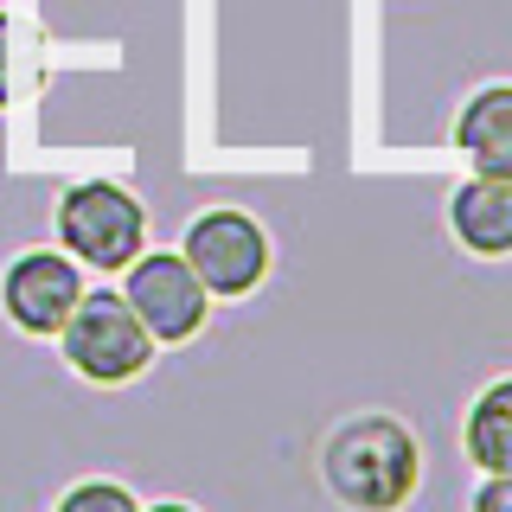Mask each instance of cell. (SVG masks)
<instances>
[{
	"label": "cell",
	"instance_id": "1",
	"mask_svg": "<svg viewBox=\"0 0 512 512\" xmlns=\"http://www.w3.org/2000/svg\"><path fill=\"white\" fill-rule=\"evenodd\" d=\"M320 474H327L333 500L352 512H397L416 493L423 455L397 416H352L320 448Z\"/></svg>",
	"mask_w": 512,
	"mask_h": 512
},
{
	"label": "cell",
	"instance_id": "2",
	"mask_svg": "<svg viewBox=\"0 0 512 512\" xmlns=\"http://www.w3.org/2000/svg\"><path fill=\"white\" fill-rule=\"evenodd\" d=\"M58 340H64V359L96 384H122V378L148 372V359H154V333L141 327L135 308H128L122 295H109V288H96V295L77 301L71 320L58 327Z\"/></svg>",
	"mask_w": 512,
	"mask_h": 512
},
{
	"label": "cell",
	"instance_id": "3",
	"mask_svg": "<svg viewBox=\"0 0 512 512\" xmlns=\"http://www.w3.org/2000/svg\"><path fill=\"white\" fill-rule=\"evenodd\" d=\"M58 237L71 256H84L90 269H128L148 237V212L109 180H84L64 192L58 205Z\"/></svg>",
	"mask_w": 512,
	"mask_h": 512
},
{
	"label": "cell",
	"instance_id": "4",
	"mask_svg": "<svg viewBox=\"0 0 512 512\" xmlns=\"http://www.w3.org/2000/svg\"><path fill=\"white\" fill-rule=\"evenodd\" d=\"M180 256L205 282V295H250L269 269V237L244 212H205V218H192Z\"/></svg>",
	"mask_w": 512,
	"mask_h": 512
},
{
	"label": "cell",
	"instance_id": "5",
	"mask_svg": "<svg viewBox=\"0 0 512 512\" xmlns=\"http://www.w3.org/2000/svg\"><path fill=\"white\" fill-rule=\"evenodd\" d=\"M122 301L135 308V320L154 333V340H192V333L205 327V282L192 276V263L186 256H167V250H154V256H135L128 263V288H122Z\"/></svg>",
	"mask_w": 512,
	"mask_h": 512
},
{
	"label": "cell",
	"instance_id": "6",
	"mask_svg": "<svg viewBox=\"0 0 512 512\" xmlns=\"http://www.w3.org/2000/svg\"><path fill=\"white\" fill-rule=\"evenodd\" d=\"M0 301H7V314H13L20 333H58L64 320H71V308L84 301V282H77L71 256L26 250L20 263L7 269V282H0Z\"/></svg>",
	"mask_w": 512,
	"mask_h": 512
},
{
	"label": "cell",
	"instance_id": "7",
	"mask_svg": "<svg viewBox=\"0 0 512 512\" xmlns=\"http://www.w3.org/2000/svg\"><path fill=\"white\" fill-rule=\"evenodd\" d=\"M448 231L474 256H512V180L474 173V180L448 199Z\"/></svg>",
	"mask_w": 512,
	"mask_h": 512
},
{
	"label": "cell",
	"instance_id": "8",
	"mask_svg": "<svg viewBox=\"0 0 512 512\" xmlns=\"http://www.w3.org/2000/svg\"><path fill=\"white\" fill-rule=\"evenodd\" d=\"M455 141L474 160V173L512 180V84H487L474 103H461Z\"/></svg>",
	"mask_w": 512,
	"mask_h": 512
},
{
	"label": "cell",
	"instance_id": "9",
	"mask_svg": "<svg viewBox=\"0 0 512 512\" xmlns=\"http://www.w3.org/2000/svg\"><path fill=\"white\" fill-rule=\"evenodd\" d=\"M468 461L474 468H487V474H512V378L500 384H487V391L474 397V410H468Z\"/></svg>",
	"mask_w": 512,
	"mask_h": 512
},
{
	"label": "cell",
	"instance_id": "10",
	"mask_svg": "<svg viewBox=\"0 0 512 512\" xmlns=\"http://www.w3.org/2000/svg\"><path fill=\"white\" fill-rule=\"evenodd\" d=\"M58 512H141L135 493L116 487V480H84V487H71L58 500Z\"/></svg>",
	"mask_w": 512,
	"mask_h": 512
},
{
	"label": "cell",
	"instance_id": "11",
	"mask_svg": "<svg viewBox=\"0 0 512 512\" xmlns=\"http://www.w3.org/2000/svg\"><path fill=\"white\" fill-rule=\"evenodd\" d=\"M474 512H512V474H487L474 487Z\"/></svg>",
	"mask_w": 512,
	"mask_h": 512
},
{
	"label": "cell",
	"instance_id": "12",
	"mask_svg": "<svg viewBox=\"0 0 512 512\" xmlns=\"http://www.w3.org/2000/svg\"><path fill=\"white\" fill-rule=\"evenodd\" d=\"M0 96H7V26H0Z\"/></svg>",
	"mask_w": 512,
	"mask_h": 512
},
{
	"label": "cell",
	"instance_id": "13",
	"mask_svg": "<svg viewBox=\"0 0 512 512\" xmlns=\"http://www.w3.org/2000/svg\"><path fill=\"white\" fill-rule=\"evenodd\" d=\"M148 512H192V506H180V500H167V506H148Z\"/></svg>",
	"mask_w": 512,
	"mask_h": 512
}]
</instances>
